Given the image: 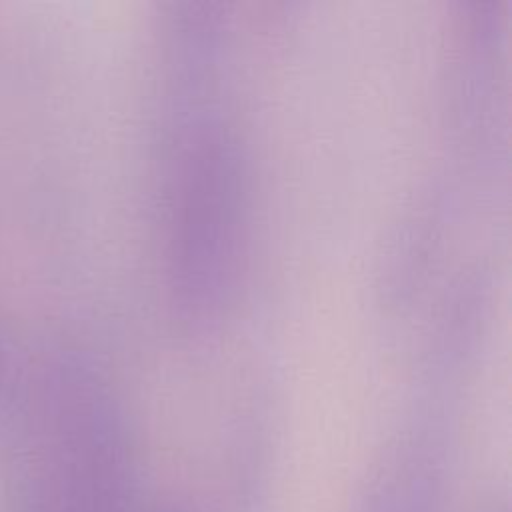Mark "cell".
<instances>
[{
  "instance_id": "1",
  "label": "cell",
  "mask_w": 512,
  "mask_h": 512,
  "mask_svg": "<svg viewBox=\"0 0 512 512\" xmlns=\"http://www.w3.org/2000/svg\"><path fill=\"white\" fill-rule=\"evenodd\" d=\"M8 364H10V360H8L6 344H4V340H2V336H0V396L4 394L6 384H8V378H10V374H8Z\"/></svg>"
}]
</instances>
